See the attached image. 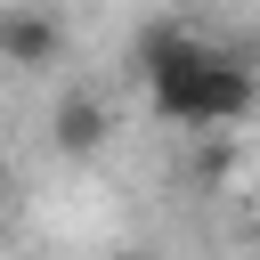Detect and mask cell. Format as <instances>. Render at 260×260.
Returning a JSON list of instances; mask_svg holds the SVG:
<instances>
[{"mask_svg":"<svg viewBox=\"0 0 260 260\" xmlns=\"http://www.w3.org/2000/svg\"><path fill=\"white\" fill-rule=\"evenodd\" d=\"M138 81H146V106L179 130H236L252 114V65L244 49L195 32V24H146L138 49H130Z\"/></svg>","mask_w":260,"mask_h":260,"instance_id":"obj_1","label":"cell"},{"mask_svg":"<svg viewBox=\"0 0 260 260\" xmlns=\"http://www.w3.org/2000/svg\"><path fill=\"white\" fill-rule=\"evenodd\" d=\"M65 16L57 8H41V0H16V8H0V65H16V73H49L57 57H65Z\"/></svg>","mask_w":260,"mask_h":260,"instance_id":"obj_2","label":"cell"},{"mask_svg":"<svg viewBox=\"0 0 260 260\" xmlns=\"http://www.w3.org/2000/svg\"><path fill=\"white\" fill-rule=\"evenodd\" d=\"M114 138V114H106V98H89V89H65L57 106H49V146L57 154H98Z\"/></svg>","mask_w":260,"mask_h":260,"instance_id":"obj_3","label":"cell"},{"mask_svg":"<svg viewBox=\"0 0 260 260\" xmlns=\"http://www.w3.org/2000/svg\"><path fill=\"white\" fill-rule=\"evenodd\" d=\"M122 260H162V252H146V244H138V252H122Z\"/></svg>","mask_w":260,"mask_h":260,"instance_id":"obj_4","label":"cell"}]
</instances>
